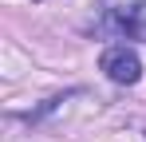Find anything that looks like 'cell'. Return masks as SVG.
<instances>
[{
    "mask_svg": "<svg viewBox=\"0 0 146 142\" xmlns=\"http://www.w3.org/2000/svg\"><path fill=\"white\" fill-rule=\"evenodd\" d=\"M99 67L107 71V79H115V83H138V75H142V63H138V55L130 51L126 44H115L103 51V59H99Z\"/></svg>",
    "mask_w": 146,
    "mask_h": 142,
    "instance_id": "cell-1",
    "label": "cell"
},
{
    "mask_svg": "<svg viewBox=\"0 0 146 142\" xmlns=\"http://www.w3.org/2000/svg\"><path fill=\"white\" fill-rule=\"evenodd\" d=\"M111 28H115L119 36L146 40V4H134V8H115V12H111Z\"/></svg>",
    "mask_w": 146,
    "mask_h": 142,
    "instance_id": "cell-2",
    "label": "cell"
}]
</instances>
